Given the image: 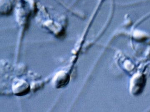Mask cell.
<instances>
[{
	"mask_svg": "<svg viewBox=\"0 0 150 112\" xmlns=\"http://www.w3.org/2000/svg\"><path fill=\"white\" fill-rule=\"evenodd\" d=\"M69 75L65 73H62L59 74L56 77L55 84L57 88H61L66 85L69 82Z\"/></svg>",
	"mask_w": 150,
	"mask_h": 112,
	"instance_id": "obj_1",
	"label": "cell"
}]
</instances>
